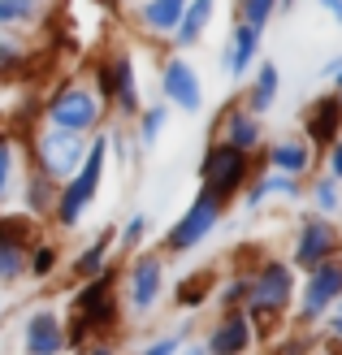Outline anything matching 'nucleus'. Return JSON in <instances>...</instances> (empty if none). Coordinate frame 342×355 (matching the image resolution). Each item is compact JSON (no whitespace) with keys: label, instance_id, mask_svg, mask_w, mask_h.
<instances>
[{"label":"nucleus","instance_id":"f257e3e1","mask_svg":"<svg viewBox=\"0 0 342 355\" xmlns=\"http://www.w3.org/2000/svg\"><path fill=\"white\" fill-rule=\"evenodd\" d=\"M100 173H104V139H96V148L87 152V165H83V173L69 182V191H65V200H61V217L65 221H74L78 212H83V204L96 195V187H100Z\"/></svg>","mask_w":342,"mask_h":355},{"label":"nucleus","instance_id":"f03ea898","mask_svg":"<svg viewBox=\"0 0 342 355\" xmlns=\"http://www.w3.org/2000/svg\"><path fill=\"white\" fill-rule=\"evenodd\" d=\"M52 121H57V130H87L100 113V104L92 92H83V87H69V92H61L57 100H52Z\"/></svg>","mask_w":342,"mask_h":355},{"label":"nucleus","instance_id":"7ed1b4c3","mask_svg":"<svg viewBox=\"0 0 342 355\" xmlns=\"http://www.w3.org/2000/svg\"><path fill=\"white\" fill-rule=\"evenodd\" d=\"M40 161L52 178H69L83 161V144H78V130H52L44 144H40Z\"/></svg>","mask_w":342,"mask_h":355},{"label":"nucleus","instance_id":"20e7f679","mask_svg":"<svg viewBox=\"0 0 342 355\" xmlns=\"http://www.w3.org/2000/svg\"><path fill=\"white\" fill-rule=\"evenodd\" d=\"M239 178H243V152L239 148H217V152L208 156V165H204V191H208V200L221 204V195L234 191Z\"/></svg>","mask_w":342,"mask_h":355},{"label":"nucleus","instance_id":"39448f33","mask_svg":"<svg viewBox=\"0 0 342 355\" xmlns=\"http://www.w3.org/2000/svg\"><path fill=\"white\" fill-rule=\"evenodd\" d=\"M212 221H217V200H208V195H204V200L191 204V212L173 225L169 247H191V243H200L208 230H212Z\"/></svg>","mask_w":342,"mask_h":355},{"label":"nucleus","instance_id":"423d86ee","mask_svg":"<svg viewBox=\"0 0 342 355\" xmlns=\"http://www.w3.org/2000/svg\"><path fill=\"white\" fill-rule=\"evenodd\" d=\"M165 96L178 104V109H187V113L200 109V78L191 74L187 61H169L165 65Z\"/></svg>","mask_w":342,"mask_h":355},{"label":"nucleus","instance_id":"0eeeda50","mask_svg":"<svg viewBox=\"0 0 342 355\" xmlns=\"http://www.w3.org/2000/svg\"><path fill=\"white\" fill-rule=\"evenodd\" d=\"M251 299L264 308H282L291 299V273H286V264H264V273L251 286Z\"/></svg>","mask_w":342,"mask_h":355},{"label":"nucleus","instance_id":"6e6552de","mask_svg":"<svg viewBox=\"0 0 342 355\" xmlns=\"http://www.w3.org/2000/svg\"><path fill=\"white\" fill-rule=\"evenodd\" d=\"M26 351L31 355H57L61 351V321L52 312H35L26 325Z\"/></svg>","mask_w":342,"mask_h":355},{"label":"nucleus","instance_id":"1a4fd4ad","mask_svg":"<svg viewBox=\"0 0 342 355\" xmlns=\"http://www.w3.org/2000/svg\"><path fill=\"white\" fill-rule=\"evenodd\" d=\"M338 291H342V269L338 264H316V273L308 282V316H316L330 299H338Z\"/></svg>","mask_w":342,"mask_h":355},{"label":"nucleus","instance_id":"9d476101","mask_svg":"<svg viewBox=\"0 0 342 355\" xmlns=\"http://www.w3.org/2000/svg\"><path fill=\"white\" fill-rule=\"evenodd\" d=\"M330 252H334V230H330V225H320V221L303 225V234H299V264L316 269V264L325 260Z\"/></svg>","mask_w":342,"mask_h":355},{"label":"nucleus","instance_id":"9b49d317","mask_svg":"<svg viewBox=\"0 0 342 355\" xmlns=\"http://www.w3.org/2000/svg\"><path fill=\"white\" fill-rule=\"evenodd\" d=\"M338 121H342V100L325 96L312 109V117H308V135L316 139V144H334V139H338Z\"/></svg>","mask_w":342,"mask_h":355},{"label":"nucleus","instance_id":"f8f14e48","mask_svg":"<svg viewBox=\"0 0 342 355\" xmlns=\"http://www.w3.org/2000/svg\"><path fill=\"white\" fill-rule=\"evenodd\" d=\"M160 291V264L148 256V260H139V269L130 277V299H135V308H152V299Z\"/></svg>","mask_w":342,"mask_h":355},{"label":"nucleus","instance_id":"ddd939ff","mask_svg":"<svg viewBox=\"0 0 342 355\" xmlns=\"http://www.w3.org/2000/svg\"><path fill=\"white\" fill-rule=\"evenodd\" d=\"M251 57H256V26H239L234 31V44H230V57H225V69L230 74H243V69L251 65Z\"/></svg>","mask_w":342,"mask_h":355},{"label":"nucleus","instance_id":"4468645a","mask_svg":"<svg viewBox=\"0 0 342 355\" xmlns=\"http://www.w3.org/2000/svg\"><path fill=\"white\" fill-rule=\"evenodd\" d=\"M182 0H148V9H143V22H148L152 31H173L178 22H182Z\"/></svg>","mask_w":342,"mask_h":355},{"label":"nucleus","instance_id":"2eb2a0df","mask_svg":"<svg viewBox=\"0 0 342 355\" xmlns=\"http://www.w3.org/2000/svg\"><path fill=\"white\" fill-rule=\"evenodd\" d=\"M78 312H83V321H109V316H113L109 286H104V282L87 286V291H83V299H78Z\"/></svg>","mask_w":342,"mask_h":355},{"label":"nucleus","instance_id":"dca6fc26","mask_svg":"<svg viewBox=\"0 0 342 355\" xmlns=\"http://www.w3.org/2000/svg\"><path fill=\"white\" fill-rule=\"evenodd\" d=\"M247 347V325L234 316V321H225L221 329H217V338H212V351L217 355H239Z\"/></svg>","mask_w":342,"mask_h":355},{"label":"nucleus","instance_id":"f3484780","mask_svg":"<svg viewBox=\"0 0 342 355\" xmlns=\"http://www.w3.org/2000/svg\"><path fill=\"white\" fill-rule=\"evenodd\" d=\"M268 161H273L277 169H286V173H299V169H308V148L303 144H277L273 152H268Z\"/></svg>","mask_w":342,"mask_h":355},{"label":"nucleus","instance_id":"a211bd4d","mask_svg":"<svg viewBox=\"0 0 342 355\" xmlns=\"http://www.w3.org/2000/svg\"><path fill=\"white\" fill-rule=\"evenodd\" d=\"M208 13H212V0H195L191 9H182V26H178V35H182V40L191 44L195 35L204 31V22H208Z\"/></svg>","mask_w":342,"mask_h":355},{"label":"nucleus","instance_id":"6ab92c4d","mask_svg":"<svg viewBox=\"0 0 342 355\" xmlns=\"http://www.w3.org/2000/svg\"><path fill=\"white\" fill-rule=\"evenodd\" d=\"M256 139H260V126H256V121H251V117H230V148H251V144H256Z\"/></svg>","mask_w":342,"mask_h":355},{"label":"nucleus","instance_id":"aec40b11","mask_svg":"<svg viewBox=\"0 0 342 355\" xmlns=\"http://www.w3.org/2000/svg\"><path fill=\"white\" fill-rule=\"evenodd\" d=\"M17 269H22V247L0 239V277H17Z\"/></svg>","mask_w":342,"mask_h":355},{"label":"nucleus","instance_id":"412c9836","mask_svg":"<svg viewBox=\"0 0 342 355\" xmlns=\"http://www.w3.org/2000/svg\"><path fill=\"white\" fill-rule=\"evenodd\" d=\"M117 100L126 104V109H135L139 96H135V74H130V61H121L117 65Z\"/></svg>","mask_w":342,"mask_h":355},{"label":"nucleus","instance_id":"4be33fe9","mask_svg":"<svg viewBox=\"0 0 342 355\" xmlns=\"http://www.w3.org/2000/svg\"><path fill=\"white\" fill-rule=\"evenodd\" d=\"M273 96H277V69L264 65V69H260V83H256V109L273 104Z\"/></svg>","mask_w":342,"mask_h":355},{"label":"nucleus","instance_id":"5701e85b","mask_svg":"<svg viewBox=\"0 0 342 355\" xmlns=\"http://www.w3.org/2000/svg\"><path fill=\"white\" fill-rule=\"evenodd\" d=\"M273 5H277V0H247V26H264L268 22V13H273Z\"/></svg>","mask_w":342,"mask_h":355},{"label":"nucleus","instance_id":"b1692460","mask_svg":"<svg viewBox=\"0 0 342 355\" xmlns=\"http://www.w3.org/2000/svg\"><path fill=\"white\" fill-rule=\"evenodd\" d=\"M31 13V0H0V22H17Z\"/></svg>","mask_w":342,"mask_h":355},{"label":"nucleus","instance_id":"393cba45","mask_svg":"<svg viewBox=\"0 0 342 355\" xmlns=\"http://www.w3.org/2000/svg\"><path fill=\"white\" fill-rule=\"evenodd\" d=\"M104 243H109V239H104ZM104 243H96L92 252L78 260V273H96V269H100V260H104Z\"/></svg>","mask_w":342,"mask_h":355},{"label":"nucleus","instance_id":"a878e982","mask_svg":"<svg viewBox=\"0 0 342 355\" xmlns=\"http://www.w3.org/2000/svg\"><path fill=\"white\" fill-rule=\"evenodd\" d=\"M160 126H165V109H152L148 117H143V139H156Z\"/></svg>","mask_w":342,"mask_h":355},{"label":"nucleus","instance_id":"bb28decb","mask_svg":"<svg viewBox=\"0 0 342 355\" xmlns=\"http://www.w3.org/2000/svg\"><path fill=\"white\" fill-rule=\"evenodd\" d=\"M178 295H182V304H200L195 295H204V277H191V282H182V291H178Z\"/></svg>","mask_w":342,"mask_h":355},{"label":"nucleus","instance_id":"cd10ccee","mask_svg":"<svg viewBox=\"0 0 342 355\" xmlns=\"http://www.w3.org/2000/svg\"><path fill=\"white\" fill-rule=\"evenodd\" d=\"M9 191V144H0V200Z\"/></svg>","mask_w":342,"mask_h":355},{"label":"nucleus","instance_id":"c85d7f7f","mask_svg":"<svg viewBox=\"0 0 342 355\" xmlns=\"http://www.w3.org/2000/svg\"><path fill=\"white\" fill-rule=\"evenodd\" d=\"M316 195H320V208H334V204H338V195H334V182H320V187H316Z\"/></svg>","mask_w":342,"mask_h":355},{"label":"nucleus","instance_id":"c756f323","mask_svg":"<svg viewBox=\"0 0 342 355\" xmlns=\"http://www.w3.org/2000/svg\"><path fill=\"white\" fill-rule=\"evenodd\" d=\"M178 351V338H165V343H156V347H148L143 355H173Z\"/></svg>","mask_w":342,"mask_h":355},{"label":"nucleus","instance_id":"7c9ffc66","mask_svg":"<svg viewBox=\"0 0 342 355\" xmlns=\"http://www.w3.org/2000/svg\"><path fill=\"white\" fill-rule=\"evenodd\" d=\"M48 269H52V252H48V247H44V252L35 256V273H48Z\"/></svg>","mask_w":342,"mask_h":355},{"label":"nucleus","instance_id":"2f4dec72","mask_svg":"<svg viewBox=\"0 0 342 355\" xmlns=\"http://www.w3.org/2000/svg\"><path fill=\"white\" fill-rule=\"evenodd\" d=\"M139 234H143V217H135L130 225H126V243H139Z\"/></svg>","mask_w":342,"mask_h":355},{"label":"nucleus","instance_id":"473e14b6","mask_svg":"<svg viewBox=\"0 0 342 355\" xmlns=\"http://www.w3.org/2000/svg\"><path fill=\"white\" fill-rule=\"evenodd\" d=\"M330 165H334V178H342V144L334 148V161H330Z\"/></svg>","mask_w":342,"mask_h":355},{"label":"nucleus","instance_id":"72a5a7b5","mask_svg":"<svg viewBox=\"0 0 342 355\" xmlns=\"http://www.w3.org/2000/svg\"><path fill=\"white\" fill-rule=\"evenodd\" d=\"M320 5H330V9L338 13V22H342V0H320Z\"/></svg>","mask_w":342,"mask_h":355},{"label":"nucleus","instance_id":"f704fd0d","mask_svg":"<svg viewBox=\"0 0 342 355\" xmlns=\"http://www.w3.org/2000/svg\"><path fill=\"white\" fill-rule=\"evenodd\" d=\"M187 355H204V347H191V351H187Z\"/></svg>","mask_w":342,"mask_h":355},{"label":"nucleus","instance_id":"c9c22d12","mask_svg":"<svg viewBox=\"0 0 342 355\" xmlns=\"http://www.w3.org/2000/svg\"><path fill=\"white\" fill-rule=\"evenodd\" d=\"M334 334H342V316H338V321H334Z\"/></svg>","mask_w":342,"mask_h":355},{"label":"nucleus","instance_id":"e433bc0d","mask_svg":"<svg viewBox=\"0 0 342 355\" xmlns=\"http://www.w3.org/2000/svg\"><path fill=\"white\" fill-rule=\"evenodd\" d=\"M96 355H113V351H96Z\"/></svg>","mask_w":342,"mask_h":355}]
</instances>
